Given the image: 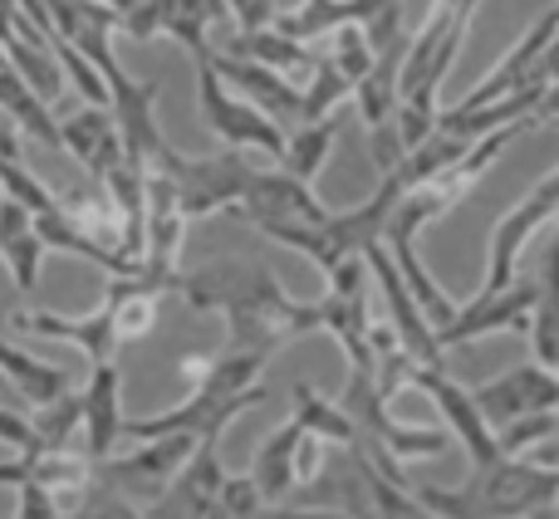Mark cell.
Here are the masks:
<instances>
[{"mask_svg":"<svg viewBox=\"0 0 559 519\" xmlns=\"http://www.w3.org/2000/svg\"><path fill=\"white\" fill-rule=\"evenodd\" d=\"M0 196H5V202H15V206H25L29 216L55 212V202H59V196L49 192V186L39 182L25 162H0Z\"/></svg>","mask_w":559,"mask_h":519,"instance_id":"30","label":"cell"},{"mask_svg":"<svg viewBox=\"0 0 559 519\" xmlns=\"http://www.w3.org/2000/svg\"><path fill=\"white\" fill-rule=\"evenodd\" d=\"M403 49H407V39H397L393 49L373 55L368 74L358 79V88H354V104H358V113H364L368 133H378L383 123H393V113H397V74H403Z\"/></svg>","mask_w":559,"mask_h":519,"instance_id":"23","label":"cell"},{"mask_svg":"<svg viewBox=\"0 0 559 519\" xmlns=\"http://www.w3.org/2000/svg\"><path fill=\"white\" fill-rule=\"evenodd\" d=\"M226 55L231 59H246V64H261L271 69V74H295V69H309L314 64V55H309L305 45H295V39H285L275 25L265 29H236L231 39H226Z\"/></svg>","mask_w":559,"mask_h":519,"instance_id":"25","label":"cell"},{"mask_svg":"<svg viewBox=\"0 0 559 519\" xmlns=\"http://www.w3.org/2000/svg\"><path fill=\"white\" fill-rule=\"evenodd\" d=\"M531 192H535V196H540V202H545V206H550V216H555V221H559V167H555V172H550V177H540V182H535V186H531Z\"/></svg>","mask_w":559,"mask_h":519,"instance_id":"36","label":"cell"},{"mask_svg":"<svg viewBox=\"0 0 559 519\" xmlns=\"http://www.w3.org/2000/svg\"><path fill=\"white\" fill-rule=\"evenodd\" d=\"M64 519H69V515H64Z\"/></svg>","mask_w":559,"mask_h":519,"instance_id":"44","label":"cell"},{"mask_svg":"<svg viewBox=\"0 0 559 519\" xmlns=\"http://www.w3.org/2000/svg\"><path fill=\"white\" fill-rule=\"evenodd\" d=\"M212 64H216V74H222V84L231 88L236 98H246L255 113H265L271 123L285 128L289 118H299V88L289 84L285 74H271V69L246 64V59H231V55H216Z\"/></svg>","mask_w":559,"mask_h":519,"instance_id":"18","label":"cell"},{"mask_svg":"<svg viewBox=\"0 0 559 519\" xmlns=\"http://www.w3.org/2000/svg\"><path fill=\"white\" fill-rule=\"evenodd\" d=\"M555 432H559V412H535V417H521V422L501 426L496 446H501V456H531L535 446H545Z\"/></svg>","mask_w":559,"mask_h":519,"instance_id":"31","label":"cell"},{"mask_svg":"<svg viewBox=\"0 0 559 519\" xmlns=\"http://www.w3.org/2000/svg\"><path fill=\"white\" fill-rule=\"evenodd\" d=\"M364 269H368V279L383 289V299H388V324H393V334H397V343H403V353L413 358L417 367H427V373H442V367H447V353L437 348L432 318H427L423 309H417V299L407 294L403 275L393 269V260H388L383 245H368V251H364Z\"/></svg>","mask_w":559,"mask_h":519,"instance_id":"7","label":"cell"},{"mask_svg":"<svg viewBox=\"0 0 559 519\" xmlns=\"http://www.w3.org/2000/svg\"><path fill=\"white\" fill-rule=\"evenodd\" d=\"M0 162H20V128L0 113Z\"/></svg>","mask_w":559,"mask_h":519,"instance_id":"34","label":"cell"},{"mask_svg":"<svg viewBox=\"0 0 559 519\" xmlns=\"http://www.w3.org/2000/svg\"><path fill=\"white\" fill-rule=\"evenodd\" d=\"M98 5H104V10H114V15H118V25H123V15L138 5V0H98Z\"/></svg>","mask_w":559,"mask_h":519,"instance_id":"40","label":"cell"},{"mask_svg":"<svg viewBox=\"0 0 559 519\" xmlns=\"http://www.w3.org/2000/svg\"><path fill=\"white\" fill-rule=\"evenodd\" d=\"M525 461L545 466V471H559V432H555V436H550V442H545V446H535V451L525 456Z\"/></svg>","mask_w":559,"mask_h":519,"instance_id":"38","label":"cell"},{"mask_svg":"<svg viewBox=\"0 0 559 519\" xmlns=\"http://www.w3.org/2000/svg\"><path fill=\"white\" fill-rule=\"evenodd\" d=\"M289 422H299L309 436H314V442H324V446H358V426H354V417H348L338 402L319 397L309 383H295Z\"/></svg>","mask_w":559,"mask_h":519,"instance_id":"26","label":"cell"},{"mask_svg":"<svg viewBox=\"0 0 559 519\" xmlns=\"http://www.w3.org/2000/svg\"><path fill=\"white\" fill-rule=\"evenodd\" d=\"M226 466L216 456V442H202L192 451V461L177 471V481L147 505V519H206L216 510V495H222Z\"/></svg>","mask_w":559,"mask_h":519,"instance_id":"14","label":"cell"},{"mask_svg":"<svg viewBox=\"0 0 559 519\" xmlns=\"http://www.w3.org/2000/svg\"><path fill=\"white\" fill-rule=\"evenodd\" d=\"M0 407H20L15 397H10V387H5V377H0Z\"/></svg>","mask_w":559,"mask_h":519,"instance_id":"41","label":"cell"},{"mask_svg":"<svg viewBox=\"0 0 559 519\" xmlns=\"http://www.w3.org/2000/svg\"><path fill=\"white\" fill-rule=\"evenodd\" d=\"M255 519H348L338 510H285V505H271V510H261Z\"/></svg>","mask_w":559,"mask_h":519,"instance_id":"35","label":"cell"},{"mask_svg":"<svg viewBox=\"0 0 559 519\" xmlns=\"http://www.w3.org/2000/svg\"><path fill=\"white\" fill-rule=\"evenodd\" d=\"M79 412H84V422H79V451L94 466H104L118 451V442H123V417H128L118 363H98L88 373V383L79 387Z\"/></svg>","mask_w":559,"mask_h":519,"instance_id":"13","label":"cell"},{"mask_svg":"<svg viewBox=\"0 0 559 519\" xmlns=\"http://www.w3.org/2000/svg\"><path fill=\"white\" fill-rule=\"evenodd\" d=\"M314 79L309 88H299V123H319V118H334L344 98H354V79L334 64V59H314Z\"/></svg>","mask_w":559,"mask_h":519,"instance_id":"27","label":"cell"},{"mask_svg":"<svg viewBox=\"0 0 559 519\" xmlns=\"http://www.w3.org/2000/svg\"><path fill=\"white\" fill-rule=\"evenodd\" d=\"M173 182L177 192V206H182L187 221H202V216H222V212H236L246 196V186L255 182V167L246 162L241 153H216V157H182L167 147L163 162L153 167Z\"/></svg>","mask_w":559,"mask_h":519,"instance_id":"3","label":"cell"},{"mask_svg":"<svg viewBox=\"0 0 559 519\" xmlns=\"http://www.w3.org/2000/svg\"><path fill=\"white\" fill-rule=\"evenodd\" d=\"M299 442H305V426L285 417V422L261 442V451H255V461L246 475L255 481V491H261L265 505H280L299 485Z\"/></svg>","mask_w":559,"mask_h":519,"instance_id":"19","label":"cell"},{"mask_svg":"<svg viewBox=\"0 0 559 519\" xmlns=\"http://www.w3.org/2000/svg\"><path fill=\"white\" fill-rule=\"evenodd\" d=\"M417 505H427L437 519H531L540 510H559V471L506 456L496 466H476L462 485H407Z\"/></svg>","mask_w":559,"mask_h":519,"instance_id":"2","label":"cell"},{"mask_svg":"<svg viewBox=\"0 0 559 519\" xmlns=\"http://www.w3.org/2000/svg\"><path fill=\"white\" fill-rule=\"evenodd\" d=\"M555 377H559V367H555Z\"/></svg>","mask_w":559,"mask_h":519,"instance_id":"43","label":"cell"},{"mask_svg":"<svg viewBox=\"0 0 559 519\" xmlns=\"http://www.w3.org/2000/svg\"><path fill=\"white\" fill-rule=\"evenodd\" d=\"M20 334H35V338H59V343H74L79 353L88 358V367L98 363H118V334H114V318L104 309L94 314H45V309H29V314L15 318Z\"/></svg>","mask_w":559,"mask_h":519,"instance_id":"16","label":"cell"},{"mask_svg":"<svg viewBox=\"0 0 559 519\" xmlns=\"http://www.w3.org/2000/svg\"><path fill=\"white\" fill-rule=\"evenodd\" d=\"M231 216L251 221L255 231H271V226H319L334 216V206H324L314 196V186L295 182L285 172H255V182L246 186L241 206Z\"/></svg>","mask_w":559,"mask_h":519,"instance_id":"11","label":"cell"},{"mask_svg":"<svg viewBox=\"0 0 559 519\" xmlns=\"http://www.w3.org/2000/svg\"><path fill=\"white\" fill-rule=\"evenodd\" d=\"M413 387L437 407V412H442L447 432H452L456 442L466 446V456H472V471H476V466L506 461L501 446H496V432L481 422V412H476L472 393H466L462 383H452V373H447V367H442V373H427V367H417V373H413Z\"/></svg>","mask_w":559,"mask_h":519,"instance_id":"12","label":"cell"},{"mask_svg":"<svg viewBox=\"0 0 559 519\" xmlns=\"http://www.w3.org/2000/svg\"><path fill=\"white\" fill-rule=\"evenodd\" d=\"M69 519H147V515L138 510V505L128 500V495L94 466V481H88L84 500L74 505V515H69Z\"/></svg>","mask_w":559,"mask_h":519,"instance_id":"29","label":"cell"},{"mask_svg":"<svg viewBox=\"0 0 559 519\" xmlns=\"http://www.w3.org/2000/svg\"><path fill=\"white\" fill-rule=\"evenodd\" d=\"M535 123H559V84H550V94L540 98V113H535Z\"/></svg>","mask_w":559,"mask_h":519,"instance_id":"39","label":"cell"},{"mask_svg":"<svg viewBox=\"0 0 559 519\" xmlns=\"http://www.w3.org/2000/svg\"><path fill=\"white\" fill-rule=\"evenodd\" d=\"M0 265L10 269L20 294L39 285V265H45V245H39V231H35V216L25 206L5 202L0 196Z\"/></svg>","mask_w":559,"mask_h":519,"instance_id":"21","label":"cell"},{"mask_svg":"<svg viewBox=\"0 0 559 519\" xmlns=\"http://www.w3.org/2000/svg\"><path fill=\"white\" fill-rule=\"evenodd\" d=\"M55 59H59V74H64L69 84H74L79 94L88 98V108H108V79L98 74V69L88 64L79 49H69L64 39H55Z\"/></svg>","mask_w":559,"mask_h":519,"instance_id":"32","label":"cell"},{"mask_svg":"<svg viewBox=\"0 0 559 519\" xmlns=\"http://www.w3.org/2000/svg\"><path fill=\"white\" fill-rule=\"evenodd\" d=\"M0 377H5L10 397H15L25 412H39V407H49V402H59V397H69L64 367L39 363L35 353H25V348L5 343V338H0Z\"/></svg>","mask_w":559,"mask_h":519,"instance_id":"20","label":"cell"},{"mask_svg":"<svg viewBox=\"0 0 559 519\" xmlns=\"http://www.w3.org/2000/svg\"><path fill=\"white\" fill-rule=\"evenodd\" d=\"M344 133V118H319V123H299L295 133H285V157H280V172L295 177V182L314 186V177L324 172L329 153H334V137Z\"/></svg>","mask_w":559,"mask_h":519,"instance_id":"24","label":"cell"},{"mask_svg":"<svg viewBox=\"0 0 559 519\" xmlns=\"http://www.w3.org/2000/svg\"><path fill=\"white\" fill-rule=\"evenodd\" d=\"M222 20H231L222 0H138V5L123 15L118 35L138 39V45L167 35L192 59H202V55H212V29L222 25Z\"/></svg>","mask_w":559,"mask_h":519,"instance_id":"5","label":"cell"},{"mask_svg":"<svg viewBox=\"0 0 559 519\" xmlns=\"http://www.w3.org/2000/svg\"><path fill=\"white\" fill-rule=\"evenodd\" d=\"M212 59H216V49L202 59H192L197 64V118L206 123V133H212L222 147H231V153L255 147V153H265L280 162V157H285V128L271 123L265 113H255L246 98H236L231 88L222 84Z\"/></svg>","mask_w":559,"mask_h":519,"instance_id":"4","label":"cell"},{"mask_svg":"<svg viewBox=\"0 0 559 519\" xmlns=\"http://www.w3.org/2000/svg\"><path fill=\"white\" fill-rule=\"evenodd\" d=\"M177 294L192 314H222L226 318V348L231 353L271 358L295 338L319 334V304L314 299H295L275 279V269L255 265V260L226 255L212 265L192 269L177 279Z\"/></svg>","mask_w":559,"mask_h":519,"instance_id":"1","label":"cell"},{"mask_svg":"<svg viewBox=\"0 0 559 519\" xmlns=\"http://www.w3.org/2000/svg\"><path fill=\"white\" fill-rule=\"evenodd\" d=\"M197 446L202 442H192V436H157V442H138V451H128V456H108L98 471H104L138 510H147V505L177 481V471L192 461Z\"/></svg>","mask_w":559,"mask_h":519,"instance_id":"9","label":"cell"},{"mask_svg":"<svg viewBox=\"0 0 559 519\" xmlns=\"http://www.w3.org/2000/svg\"><path fill=\"white\" fill-rule=\"evenodd\" d=\"M550 10H555V15H559V0H555V5H550Z\"/></svg>","mask_w":559,"mask_h":519,"instance_id":"42","label":"cell"},{"mask_svg":"<svg viewBox=\"0 0 559 519\" xmlns=\"http://www.w3.org/2000/svg\"><path fill=\"white\" fill-rule=\"evenodd\" d=\"M358 471H364V481H368V495H373V510L378 519H437L427 505H417V495L407 491V485H393V481H383V475L373 471L368 461H358Z\"/></svg>","mask_w":559,"mask_h":519,"instance_id":"28","label":"cell"},{"mask_svg":"<svg viewBox=\"0 0 559 519\" xmlns=\"http://www.w3.org/2000/svg\"><path fill=\"white\" fill-rule=\"evenodd\" d=\"M157 94H163L157 79L138 84L123 69L108 74V113H114L118 137H123V157L138 162L143 172H153L167 153V137H163V128H157Z\"/></svg>","mask_w":559,"mask_h":519,"instance_id":"8","label":"cell"},{"mask_svg":"<svg viewBox=\"0 0 559 519\" xmlns=\"http://www.w3.org/2000/svg\"><path fill=\"white\" fill-rule=\"evenodd\" d=\"M531 363L540 367H559V236L550 241V251H545V265L540 275H535V314H531Z\"/></svg>","mask_w":559,"mask_h":519,"instance_id":"22","label":"cell"},{"mask_svg":"<svg viewBox=\"0 0 559 519\" xmlns=\"http://www.w3.org/2000/svg\"><path fill=\"white\" fill-rule=\"evenodd\" d=\"M535 74L545 79V84H559V29H555V39L545 45V55H540V69Z\"/></svg>","mask_w":559,"mask_h":519,"instance_id":"37","label":"cell"},{"mask_svg":"<svg viewBox=\"0 0 559 519\" xmlns=\"http://www.w3.org/2000/svg\"><path fill=\"white\" fill-rule=\"evenodd\" d=\"M388 5H403V0H299L295 10H275L271 25L285 39H295V45L309 49L314 39L338 35V29H348V25L364 29L368 20H373L378 10H388Z\"/></svg>","mask_w":559,"mask_h":519,"instance_id":"17","label":"cell"},{"mask_svg":"<svg viewBox=\"0 0 559 519\" xmlns=\"http://www.w3.org/2000/svg\"><path fill=\"white\" fill-rule=\"evenodd\" d=\"M59 153H69L79 167H84L88 177H94V186L104 182L114 167H123V137H118V123L108 108H79L74 118H64L59 123Z\"/></svg>","mask_w":559,"mask_h":519,"instance_id":"15","label":"cell"},{"mask_svg":"<svg viewBox=\"0 0 559 519\" xmlns=\"http://www.w3.org/2000/svg\"><path fill=\"white\" fill-rule=\"evenodd\" d=\"M535 314V275H515L506 289H481L472 304L452 314V324L437 328V348L452 353L462 343H476L486 334H525Z\"/></svg>","mask_w":559,"mask_h":519,"instance_id":"6","label":"cell"},{"mask_svg":"<svg viewBox=\"0 0 559 519\" xmlns=\"http://www.w3.org/2000/svg\"><path fill=\"white\" fill-rule=\"evenodd\" d=\"M236 29H265L275 20V0H222Z\"/></svg>","mask_w":559,"mask_h":519,"instance_id":"33","label":"cell"},{"mask_svg":"<svg viewBox=\"0 0 559 519\" xmlns=\"http://www.w3.org/2000/svg\"><path fill=\"white\" fill-rule=\"evenodd\" d=\"M472 402H476V412H481V422L491 426V432H501V426L521 422V417L559 412V377L540 363H521V367H511V373L481 383L472 393Z\"/></svg>","mask_w":559,"mask_h":519,"instance_id":"10","label":"cell"}]
</instances>
